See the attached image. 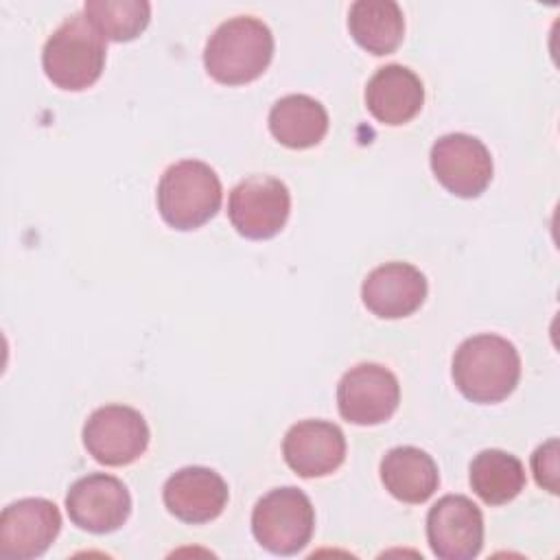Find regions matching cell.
<instances>
[{"instance_id": "2", "label": "cell", "mask_w": 560, "mask_h": 560, "mask_svg": "<svg viewBox=\"0 0 560 560\" xmlns=\"http://www.w3.org/2000/svg\"><path fill=\"white\" fill-rule=\"evenodd\" d=\"M273 57L269 26L249 15L230 18L217 26L203 50L208 74L225 85H243L258 79Z\"/></svg>"}, {"instance_id": "14", "label": "cell", "mask_w": 560, "mask_h": 560, "mask_svg": "<svg viewBox=\"0 0 560 560\" xmlns=\"http://www.w3.org/2000/svg\"><path fill=\"white\" fill-rule=\"evenodd\" d=\"M162 499L175 518L192 525L208 523L228 505V483L212 468L186 466L166 479Z\"/></svg>"}, {"instance_id": "5", "label": "cell", "mask_w": 560, "mask_h": 560, "mask_svg": "<svg viewBox=\"0 0 560 560\" xmlns=\"http://www.w3.org/2000/svg\"><path fill=\"white\" fill-rule=\"evenodd\" d=\"M315 529L311 499L293 488H276L265 494L252 512L254 538L271 553L293 556L304 549Z\"/></svg>"}, {"instance_id": "4", "label": "cell", "mask_w": 560, "mask_h": 560, "mask_svg": "<svg viewBox=\"0 0 560 560\" xmlns=\"http://www.w3.org/2000/svg\"><path fill=\"white\" fill-rule=\"evenodd\" d=\"M219 175L206 162L182 160L171 164L158 184L160 217L175 230H195L221 208Z\"/></svg>"}, {"instance_id": "13", "label": "cell", "mask_w": 560, "mask_h": 560, "mask_svg": "<svg viewBox=\"0 0 560 560\" xmlns=\"http://www.w3.org/2000/svg\"><path fill=\"white\" fill-rule=\"evenodd\" d=\"M287 466L304 477H324L335 472L346 459L343 431L326 420H302L293 424L282 440Z\"/></svg>"}, {"instance_id": "21", "label": "cell", "mask_w": 560, "mask_h": 560, "mask_svg": "<svg viewBox=\"0 0 560 560\" xmlns=\"http://www.w3.org/2000/svg\"><path fill=\"white\" fill-rule=\"evenodd\" d=\"M83 13L103 39L129 42L147 28L151 4L147 0H88Z\"/></svg>"}, {"instance_id": "18", "label": "cell", "mask_w": 560, "mask_h": 560, "mask_svg": "<svg viewBox=\"0 0 560 560\" xmlns=\"http://www.w3.org/2000/svg\"><path fill=\"white\" fill-rule=\"evenodd\" d=\"M269 131L289 149H308L324 140L328 114L313 96L287 94L271 105Z\"/></svg>"}, {"instance_id": "12", "label": "cell", "mask_w": 560, "mask_h": 560, "mask_svg": "<svg viewBox=\"0 0 560 560\" xmlns=\"http://www.w3.org/2000/svg\"><path fill=\"white\" fill-rule=\"evenodd\" d=\"M427 540L442 560H470L483 545L481 510L464 494H446L427 514Z\"/></svg>"}, {"instance_id": "1", "label": "cell", "mask_w": 560, "mask_h": 560, "mask_svg": "<svg viewBox=\"0 0 560 560\" xmlns=\"http://www.w3.org/2000/svg\"><path fill=\"white\" fill-rule=\"evenodd\" d=\"M521 378V357L512 341L499 335H475L459 343L453 357V381L472 402L490 405L508 398Z\"/></svg>"}, {"instance_id": "8", "label": "cell", "mask_w": 560, "mask_h": 560, "mask_svg": "<svg viewBox=\"0 0 560 560\" xmlns=\"http://www.w3.org/2000/svg\"><path fill=\"white\" fill-rule=\"evenodd\" d=\"M400 402L398 378L378 363L350 368L337 385V407L352 424H381L394 416Z\"/></svg>"}, {"instance_id": "9", "label": "cell", "mask_w": 560, "mask_h": 560, "mask_svg": "<svg viewBox=\"0 0 560 560\" xmlns=\"http://www.w3.org/2000/svg\"><path fill=\"white\" fill-rule=\"evenodd\" d=\"M431 171L455 197H479L492 179V158L486 144L468 133H446L431 147Z\"/></svg>"}, {"instance_id": "11", "label": "cell", "mask_w": 560, "mask_h": 560, "mask_svg": "<svg viewBox=\"0 0 560 560\" xmlns=\"http://www.w3.org/2000/svg\"><path fill=\"white\" fill-rule=\"evenodd\" d=\"M61 529L59 508L42 497L20 499L0 514V556L31 560L42 556Z\"/></svg>"}, {"instance_id": "22", "label": "cell", "mask_w": 560, "mask_h": 560, "mask_svg": "<svg viewBox=\"0 0 560 560\" xmlns=\"http://www.w3.org/2000/svg\"><path fill=\"white\" fill-rule=\"evenodd\" d=\"M532 470L538 486H542L551 494L558 492V440L556 438H551L549 442L540 444L534 451Z\"/></svg>"}, {"instance_id": "17", "label": "cell", "mask_w": 560, "mask_h": 560, "mask_svg": "<svg viewBox=\"0 0 560 560\" xmlns=\"http://www.w3.org/2000/svg\"><path fill=\"white\" fill-rule=\"evenodd\" d=\"M385 490L402 503H424L440 483L433 457L416 446H396L381 459Z\"/></svg>"}, {"instance_id": "7", "label": "cell", "mask_w": 560, "mask_h": 560, "mask_svg": "<svg viewBox=\"0 0 560 560\" xmlns=\"http://www.w3.org/2000/svg\"><path fill=\"white\" fill-rule=\"evenodd\" d=\"M88 453L105 466H127L149 446V427L140 411L127 405H105L83 424Z\"/></svg>"}, {"instance_id": "15", "label": "cell", "mask_w": 560, "mask_h": 560, "mask_svg": "<svg viewBox=\"0 0 560 560\" xmlns=\"http://www.w3.org/2000/svg\"><path fill=\"white\" fill-rule=\"evenodd\" d=\"M427 278L409 262H385L368 273L361 284V300L376 317L400 319L422 306Z\"/></svg>"}, {"instance_id": "3", "label": "cell", "mask_w": 560, "mask_h": 560, "mask_svg": "<svg viewBox=\"0 0 560 560\" xmlns=\"http://www.w3.org/2000/svg\"><path fill=\"white\" fill-rule=\"evenodd\" d=\"M46 77L61 90L79 92L94 85L105 66V39L85 13L66 18L42 50Z\"/></svg>"}, {"instance_id": "16", "label": "cell", "mask_w": 560, "mask_h": 560, "mask_svg": "<svg viewBox=\"0 0 560 560\" xmlns=\"http://www.w3.org/2000/svg\"><path fill=\"white\" fill-rule=\"evenodd\" d=\"M424 103L420 77L398 63L378 68L365 85L368 112L383 125L409 122Z\"/></svg>"}, {"instance_id": "19", "label": "cell", "mask_w": 560, "mask_h": 560, "mask_svg": "<svg viewBox=\"0 0 560 560\" xmlns=\"http://www.w3.org/2000/svg\"><path fill=\"white\" fill-rule=\"evenodd\" d=\"M354 42L372 55H389L405 33V18L394 0H357L348 13Z\"/></svg>"}, {"instance_id": "20", "label": "cell", "mask_w": 560, "mask_h": 560, "mask_svg": "<svg viewBox=\"0 0 560 560\" xmlns=\"http://www.w3.org/2000/svg\"><path fill=\"white\" fill-rule=\"evenodd\" d=\"M470 486L488 505H503L525 488V468L512 453L486 448L470 462Z\"/></svg>"}, {"instance_id": "10", "label": "cell", "mask_w": 560, "mask_h": 560, "mask_svg": "<svg viewBox=\"0 0 560 560\" xmlns=\"http://www.w3.org/2000/svg\"><path fill=\"white\" fill-rule=\"evenodd\" d=\"M66 510L77 527L92 534H109L129 518L131 497L118 477L92 472L70 486Z\"/></svg>"}, {"instance_id": "6", "label": "cell", "mask_w": 560, "mask_h": 560, "mask_svg": "<svg viewBox=\"0 0 560 560\" xmlns=\"http://www.w3.org/2000/svg\"><path fill=\"white\" fill-rule=\"evenodd\" d=\"M291 210L289 188L271 175H252L236 184L228 199V217L245 238L262 241L276 236Z\"/></svg>"}]
</instances>
